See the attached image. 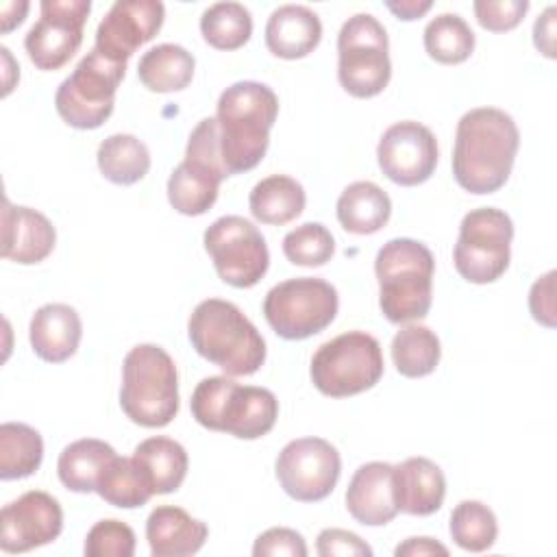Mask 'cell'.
<instances>
[{
  "label": "cell",
  "instance_id": "1",
  "mask_svg": "<svg viewBox=\"0 0 557 557\" xmlns=\"http://www.w3.org/2000/svg\"><path fill=\"white\" fill-rule=\"evenodd\" d=\"M520 133L509 113L496 107L466 111L455 131L453 176L470 194L498 191L513 168Z\"/></svg>",
  "mask_w": 557,
  "mask_h": 557
},
{
  "label": "cell",
  "instance_id": "2",
  "mask_svg": "<svg viewBox=\"0 0 557 557\" xmlns=\"http://www.w3.org/2000/svg\"><path fill=\"white\" fill-rule=\"evenodd\" d=\"M278 115V98L265 83L237 81L218 98L220 154L228 176L261 163L270 146V131Z\"/></svg>",
  "mask_w": 557,
  "mask_h": 557
},
{
  "label": "cell",
  "instance_id": "3",
  "mask_svg": "<svg viewBox=\"0 0 557 557\" xmlns=\"http://www.w3.org/2000/svg\"><path fill=\"white\" fill-rule=\"evenodd\" d=\"M194 350L228 376H250L265 361V339L244 311L222 298L198 302L187 322Z\"/></svg>",
  "mask_w": 557,
  "mask_h": 557
},
{
  "label": "cell",
  "instance_id": "4",
  "mask_svg": "<svg viewBox=\"0 0 557 557\" xmlns=\"http://www.w3.org/2000/svg\"><path fill=\"white\" fill-rule=\"evenodd\" d=\"M379 281V307L392 324L422 320L433 302L435 259L431 250L411 237L385 242L374 259Z\"/></svg>",
  "mask_w": 557,
  "mask_h": 557
},
{
  "label": "cell",
  "instance_id": "5",
  "mask_svg": "<svg viewBox=\"0 0 557 557\" xmlns=\"http://www.w3.org/2000/svg\"><path fill=\"white\" fill-rule=\"evenodd\" d=\"M189 407L200 426L237 440L268 435L278 418V400L270 389L239 385L226 374L202 379L194 387Z\"/></svg>",
  "mask_w": 557,
  "mask_h": 557
},
{
  "label": "cell",
  "instance_id": "6",
  "mask_svg": "<svg viewBox=\"0 0 557 557\" xmlns=\"http://www.w3.org/2000/svg\"><path fill=\"white\" fill-rule=\"evenodd\" d=\"M120 407L146 429L168 426L178 413V374L174 359L157 344H137L122 363Z\"/></svg>",
  "mask_w": 557,
  "mask_h": 557
},
{
  "label": "cell",
  "instance_id": "7",
  "mask_svg": "<svg viewBox=\"0 0 557 557\" xmlns=\"http://www.w3.org/2000/svg\"><path fill=\"white\" fill-rule=\"evenodd\" d=\"M309 374L315 389L331 398L372 389L383 376L381 344L366 331L342 333L313 352Z\"/></svg>",
  "mask_w": 557,
  "mask_h": 557
},
{
  "label": "cell",
  "instance_id": "8",
  "mask_svg": "<svg viewBox=\"0 0 557 557\" xmlns=\"http://www.w3.org/2000/svg\"><path fill=\"white\" fill-rule=\"evenodd\" d=\"M337 78L355 98L379 96L392 78L385 26L372 13H355L337 35Z\"/></svg>",
  "mask_w": 557,
  "mask_h": 557
},
{
  "label": "cell",
  "instance_id": "9",
  "mask_svg": "<svg viewBox=\"0 0 557 557\" xmlns=\"http://www.w3.org/2000/svg\"><path fill=\"white\" fill-rule=\"evenodd\" d=\"M126 74V63L111 61L91 48L74 72L59 85L54 107L61 120L81 131L102 126L115 107V91Z\"/></svg>",
  "mask_w": 557,
  "mask_h": 557
},
{
  "label": "cell",
  "instance_id": "10",
  "mask_svg": "<svg viewBox=\"0 0 557 557\" xmlns=\"http://www.w3.org/2000/svg\"><path fill=\"white\" fill-rule=\"evenodd\" d=\"M337 289L315 276L287 278L263 298V315L272 331L289 342L307 339L324 331L337 315Z\"/></svg>",
  "mask_w": 557,
  "mask_h": 557
},
{
  "label": "cell",
  "instance_id": "11",
  "mask_svg": "<svg viewBox=\"0 0 557 557\" xmlns=\"http://www.w3.org/2000/svg\"><path fill=\"white\" fill-rule=\"evenodd\" d=\"M513 222L496 207H479L463 215L453 248L455 270L474 285L498 281L509 268Z\"/></svg>",
  "mask_w": 557,
  "mask_h": 557
},
{
  "label": "cell",
  "instance_id": "12",
  "mask_svg": "<svg viewBox=\"0 0 557 557\" xmlns=\"http://www.w3.org/2000/svg\"><path fill=\"white\" fill-rule=\"evenodd\" d=\"M202 242L218 276L231 287L248 289L268 272V244L261 231L242 215L218 218L205 231Z\"/></svg>",
  "mask_w": 557,
  "mask_h": 557
},
{
  "label": "cell",
  "instance_id": "13",
  "mask_svg": "<svg viewBox=\"0 0 557 557\" xmlns=\"http://www.w3.org/2000/svg\"><path fill=\"white\" fill-rule=\"evenodd\" d=\"M274 470L289 498L318 503L335 490L342 459L331 442L322 437H298L281 448Z\"/></svg>",
  "mask_w": 557,
  "mask_h": 557
},
{
  "label": "cell",
  "instance_id": "14",
  "mask_svg": "<svg viewBox=\"0 0 557 557\" xmlns=\"http://www.w3.org/2000/svg\"><path fill=\"white\" fill-rule=\"evenodd\" d=\"M89 11V0H41L39 20L24 37L37 70H59L78 52Z\"/></svg>",
  "mask_w": 557,
  "mask_h": 557
},
{
  "label": "cell",
  "instance_id": "15",
  "mask_svg": "<svg viewBox=\"0 0 557 557\" xmlns=\"http://www.w3.org/2000/svg\"><path fill=\"white\" fill-rule=\"evenodd\" d=\"M381 172L396 185L416 187L431 178L437 165V139L429 126L403 120L385 128L376 146Z\"/></svg>",
  "mask_w": 557,
  "mask_h": 557
},
{
  "label": "cell",
  "instance_id": "16",
  "mask_svg": "<svg viewBox=\"0 0 557 557\" xmlns=\"http://www.w3.org/2000/svg\"><path fill=\"white\" fill-rule=\"evenodd\" d=\"M63 531V509L54 496L41 490L24 492L2 507L0 548L26 553L54 542Z\"/></svg>",
  "mask_w": 557,
  "mask_h": 557
},
{
  "label": "cell",
  "instance_id": "17",
  "mask_svg": "<svg viewBox=\"0 0 557 557\" xmlns=\"http://www.w3.org/2000/svg\"><path fill=\"white\" fill-rule=\"evenodd\" d=\"M165 7L159 0H117L96 28V50L117 63L150 41L163 26Z\"/></svg>",
  "mask_w": 557,
  "mask_h": 557
},
{
  "label": "cell",
  "instance_id": "18",
  "mask_svg": "<svg viewBox=\"0 0 557 557\" xmlns=\"http://www.w3.org/2000/svg\"><path fill=\"white\" fill-rule=\"evenodd\" d=\"M348 513L366 527H383L398 513L394 498V466L368 461L359 466L346 490Z\"/></svg>",
  "mask_w": 557,
  "mask_h": 557
},
{
  "label": "cell",
  "instance_id": "19",
  "mask_svg": "<svg viewBox=\"0 0 557 557\" xmlns=\"http://www.w3.org/2000/svg\"><path fill=\"white\" fill-rule=\"evenodd\" d=\"M57 242L52 222L30 207L11 205L4 198L2 205V257L22 265L44 261Z\"/></svg>",
  "mask_w": 557,
  "mask_h": 557
},
{
  "label": "cell",
  "instance_id": "20",
  "mask_svg": "<svg viewBox=\"0 0 557 557\" xmlns=\"http://www.w3.org/2000/svg\"><path fill=\"white\" fill-rule=\"evenodd\" d=\"M83 337V322L74 307L63 302H48L39 307L28 326L33 352L48 363L67 361Z\"/></svg>",
  "mask_w": 557,
  "mask_h": 557
},
{
  "label": "cell",
  "instance_id": "21",
  "mask_svg": "<svg viewBox=\"0 0 557 557\" xmlns=\"http://www.w3.org/2000/svg\"><path fill=\"white\" fill-rule=\"evenodd\" d=\"M446 496L442 468L426 457H409L394 466V498L407 516L435 513Z\"/></svg>",
  "mask_w": 557,
  "mask_h": 557
},
{
  "label": "cell",
  "instance_id": "22",
  "mask_svg": "<svg viewBox=\"0 0 557 557\" xmlns=\"http://www.w3.org/2000/svg\"><path fill=\"white\" fill-rule=\"evenodd\" d=\"M209 527L183 507L159 505L146 520V540L152 557H187L202 548Z\"/></svg>",
  "mask_w": 557,
  "mask_h": 557
},
{
  "label": "cell",
  "instance_id": "23",
  "mask_svg": "<svg viewBox=\"0 0 557 557\" xmlns=\"http://www.w3.org/2000/svg\"><path fill=\"white\" fill-rule=\"evenodd\" d=\"M322 22L305 4H283L274 9L265 24V46L278 59H302L318 48Z\"/></svg>",
  "mask_w": 557,
  "mask_h": 557
},
{
  "label": "cell",
  "instance_id": "24",
  "mask_svg": "<svg viewBox=\"0 0 557 557\" xmlns=\"http://www.w3.org/2000/svg\"><path fill=\"white\" fill-rule=\"evenodd\" d=\"M133 461L152 496L176 492L183 485L189 468V457L183 444L165 435H154L139 442L133 450Z\"/></svg>",
  "mask_w": 557,
  "mask_h": 557
},
{
  "label": "cell",
  "instance_id": "25",
  "mask_svg": "<svg viewBox=\"0 0 557 557\" xmlns=\"http://www.w3.org/2000/svg\"><path fill=\"white\" fill-rule=\"evenodd\" d=\"M335 213L344 231L372 235L387 224L392 215V200L376 183L355 181L339 194Z\"/></svg>",
  "mask_w": 557,
  "mask_h": 557
},
{
  "label": "cell",
  "instance_id": "26",
  "mask_svg": "<svg viewBox=\"0 0 557 557\" xmlns=\"http://www.w3.org/2000/svg\"><path fill=\"white\" fill-rule=\"evenodd\" d=\"M117 457L111 444L96 440V437H83L72 444H67L57 461L59 481L70 490L78 494L96 492L98 481L104 472V468Z\"/></svg>",
  "mask_w": 557,
  "mask_h": 557
},
{
  "label": "cell",
  "instance_id": "27",
  "mask_svg": "<svg viewBox=\"0 0 557 557\" xmlns=\"http://www.w3.org/2000/svg\"><path fill=\"white\" fill-rule=\"evenodd\" d=\"M307 196L302 185L285 174L261 178L248 196L250 213L261 224L281 226L296 220L305 209Z\"/></svg>",
  "mask_w": 557,
  "mask_h": 557
},
{
  "label": "cell",
  "instance_id": "28",
  "mask_svg": "<svg viewBox=\"0 0 557 557\" xmlns=\"http://www.w3.org/2000/svg\"><path fill=\"white\" fill-rule=\"evenodd\" d=\"M196 59L178 44H159L146 50L137 63L141 85L157 94L185 89L194 78Z\"/></svg>",
  "mask_w": 557,
  "mask_h": 557
},
{
  "label": "cell",
  "instance_id": "29",
  "mask_svg": "<svg viewBox=\"0 0 557 557\" xmlns=\"http://www.w3.org/2000/svg\"><path fill=\"white\" fill-rule=\"evenodd\" d=\"M220 183L211 170L183 159L168 178V200L183 215H202L215 205Z\"/></svg>",
  "mask_w": 557,
  "mask_h": 557
},
{
  "label": "cell",
  "instance_id": "30",
  "mask_svg": "<svg viewBox=\"0 0 557 557\" xmlns=\"http://www.w3.org/2000/svg\"><path fill=\"white\" fill-rule=\"evenodd\" d=\"M96 161L107 181L115 185H133L148 174L150 150L139 137L131 133H115L100 141Z\"/></svg>",
  "mask_w": 557,
  "mask_h": 557
},
{
  "label": "cell",
  "instance_id": "31",
  "mask_svg": "<svg viewBox=\"0 0 557 557\" xmlns=\"http://www.w3.org/2000/svg\"><path fill=\"white\" fill-rule=\"evenodd\" d=\"M44 459V440L37 429L24 422L0 424V479H26L35 474Z\"/></svg>",
  "mask_w": 557,
  "mask_h": 557
},
{
  "label": "cell",
  "instance_id": "32",
  "mask_svg": "<svg viewBox=\"0 0 557 557\" xmlns=\"http://www.w3.org/2000/svg\"><path fill=\"white\" fill-rule=\"evenodd\" d=\"M442 357L440 337L422 324L403 326L392 339V361L398 374L420 379L431 374Z\"/></svg>",
  "mask_w": 557,
  "mask_h": 557
},
{
  "label": "cell",
  "instance_id": "33",
  "mask_svg": "<svg viewBox=\"0 0 557 557\" xmlns=\"http://www.w3.org/2000/svg\"><path fill=\"white\" fill-rule=\"evenodd\" d=\"M426 54L444 65L463 63L474 50V33L459 13L435 15L422 35Z\"/></svg>",
  "mask_w": 557,
  "mask_h": 557
},
{
  "label": "cell",
  "instance_id": "34",
  "mask_svg": "<svg viewBox=\"0 0 557 557\" xmlns=\"http://www.w3.org/2000/svg\"><path fill=\"white\" fill-rule=\"evenodd\" d=\"M200 33L215 50H237L252 35V15L239 2H215L202 11Z\"/></svg>",
  "mask_w": 557,
  "mask_h": 557
},
{
  "label": "cell",
  "instance_id": "35",
  "mask_svg": "<svg viewBox=\"0 0 557 557\" xmlns=\"http://www.w3.org/2000/svg\"><path fill=\"white\" fill-rule=\"evenodd\" d=\"M453 542L468 553H483L494 546L498 535V522L494 511L481 500H461L448 524Z\"/></svg>",
  "mask_w": 557,
  "mask_h": 557
},
{
  "label": "cell",
  "instance_id": "36",
  "mask_svg": "<svg viewBox=\"0 0 557 557\" xmlns=\"http://www.w3.org/2000/svg\"><path fill=\"white\" fill-rule=\"evenodd\" d=\"M96 492L104 503L120 509H135L152 498V492L146 485L133 457H115L104 468Z\"/></svg>",
  "mask_w": 557,
  "mask_h": 557
},
{
  "label": "cell",
  "instance_id": "37",
  "mask_svg": "<svg viewBox=\"0 0 557 557\" xmlns=\"http://www.w3.org/2000/svg\"><path fill=\"white\" fill-rule=\"evenodd\" d=\"M335 239L320 222H305L283 237V255L289 263L302 268H320L331 261Z\"/></svg>",
  "mask_w": 557,
  "mask_h": 557
},
{
  "label": "cell",
  "instance_id": "38",
  "mask_svg": "<svg viewBox=\"0 0 557 557\" xmlns=\"http://www.w3.org/2000/svg\"><path fill=\"white\" fill-rule=\"evenodd\" d=\"M87 557H133L135 555V531L115 518L98 520L85 537Z\"/></svg>",
  "mask_w": 557,
  "mask_h": 557
},
{
  "label": "cell",
  "instance_id": "39",
  "mask_svg": "<svg viewBox=\"0 0 557 557\" xmlns=\"http://www.w3.org/2000/svg\"><path fill=\"white\" fill-rule=\"evenodd\" d=\"M476 22L492 33L516 28L529 11L527 0H476L472 4Z\"/></svg>",
  "mask_w": 557,
  "mask_h": 557
},
{
  "label": "cell",
  "instance_id": "40",
  "mask_svg": "<svg viewBox=\"0 0 557 557\" xmlns=\"http://www.w3.org/2000/svg\"><path fill=\"white\" fill-rule=\"evenodd\" d=\"M307 544L305 537L289 529V527H272L263 531L252 546L255 557H274V555H287V557H307Z\"/></svg>",
  "mask_w": 557,
  "mask_h": 557
},
{
  "label": "cell",
  "instance_id": "41",
  "mask_svg": "<svg viewBox=\"0 0 557 557\" xmlns=\"http://www.w3.org/2000/svg\"><path fill=\"white\" fill-rule=\"evenodd\" d=\"M315 550L322 557H370L372 548L352 531L322 529L315 542Z\"/></svg>",
  "mask_w": 557,
  "mask_h": 557
},
{
  "label": "cell",
  "instance_id": "42",
  "mask_svg": "<svg viewBox=\"0 0 557 557\" xmlns=\"http://www.w3.org/2000/svg\"><path fill=\"white\" fill-rule=\"evenodd\" d=\"M555 272L540 276L529 292V309L535 322L553 329L555 326Z\"/></svg>",
  "mask_w": 557,
  "mask_h": 557
},
{
  "label": "cell",
  "instance_id": "43",
  "mask_svg": "<svg viewBox=\"0 0 557 557\" xmlns=\"http://www.w3.org/2000/svg\"><path fill=\"white\" fill-rule=\"evenodd\" d=\"M533 44L544 57L555 59V7H546L544 13L535 20Z\"/></svg>",
  "mask_w": 557,
  "mask_h": 557
},
{
  "label": "cell",
  "instance_id": "44",
  "mask_svg": "<svg viewBox=\"0 0 557 557\" xmlns=\"http://www.w3.org/2000/svg\"><path fill=\"white\" fill-rule=\"evenodd\" d=\"M396 557H422V555H448V548L433 537H407L394 548Z\"/></svg>",
  "mask_w": 557,
  "mask_h": 557
},
{
  "label": "cell",
  "instance_id": "45",
  "mask_svg": "<svg viewBox=\"0 0 557 557\" xmlns=\"http://www.w3.org/2000/svg\"><path fill=\"white\" fill-rule=\"evenodd\" d=\"M385 7H387L398 20L411 22V20L422 17V15L433 7V2H431V0H400V2H385Z\"/></svg>",
  "mask_w": 557,
  "mask_h": 557
},
{
  "label": "cell",
  "instance_id": "46",
  "mask_svg": "<svg viewBox=\"0 0 557 557\" xmlns=\"http://www.w3.org/2000/svg\"><path fill=\"white\" fill-rule=\"evenodd\" d=\"M26 11H28V2H7V4H2V13H0L2 33H9L11 28L20 26L24 22Z\"/></svg>",
  "mask_w": 557,
  "mask_h": 557
}]
</instances>
